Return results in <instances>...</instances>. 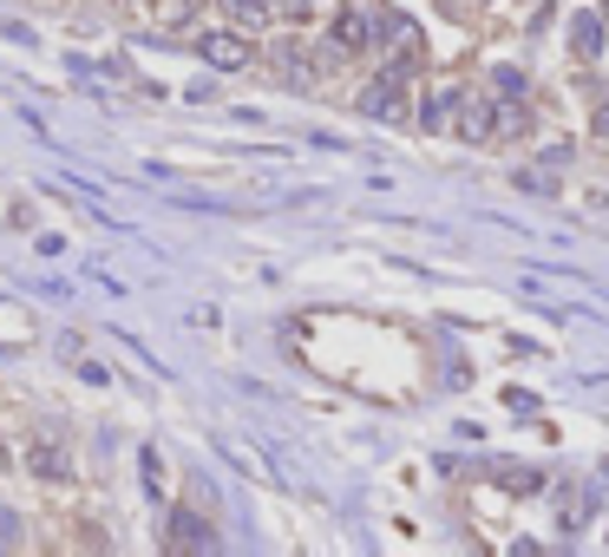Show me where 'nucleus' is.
I'll return each mask as SVG.
<instances>
[{
	"label": "nucleus",
	"instance_id": "obj_1",
	"mask_svg": "<svg viewBox=\"0 0 609 557\" xmlns=\"http://www.w3.org/2000/svg\"><path fill=\"white\" fill-rule=\"evenodd\" d=\"M400 112H406V79L380 67V79H374V85H361V119H374V125H394Z\"/></svg>",
	"mask_w": 609,
	"mask_h": 557
},
{
	"label": "nucleus",
	"instance_id": "obj_2",
	"mask_svg": "<svg viewBox=\"0 0 609 557\" xmlns=\"http://www.w3.org/2000/svg\"><path fill=\"white\" fill-rule=\"evenodd\" d=\"M197 60H203V67H216V72H243L250 60H256V47H250L243 33H203Z\"/></svg>",
	"mask_w": 609,
	"mask_h": 557
},
{
	"label": "nucleus",
	"instance_id": "obj_3",
	"mask_svg": "<svg viewBox=\"0 0 609 557\" xmlns=\"http://www.w3.org/2000/svg\"><path fill=\"white\" fill-rule=\"evenodd\" d=\"M453 119H459V139L466 144H485L498 132V99H485V92L466 99V92H459V112H453Z\"/></svg>",
	"mask_w": 609,
	"mask_h": 557
},
{
	"label": "nucleus",
	"instance_id": "obj_4",
	"mask_svg": "<svg viewBox=\"0 0 609 557\" xmlns=\"http://www.w3.org/2000/svg\"><path fill=\"white\" fill-rule=\"evenodd\" d=\"M367 47H374V13H367V7H341L335 53H367Z\"/></svg>",
	"mask_w": 609,
	"mask_h": 557
},
{
	"label": "nucleus",
	"instance_id": "obj_5",
	"mask_svg": "<svg viewBox=\"0 0 609 557\" xmlns=\"http://www.w3.org/2000/svg\"><path fill=\"white\" fill-rule=\"evenodd\" d=\"M171 545H184V551H216V531H210V518H197L191 505H177V512H171Z\"/></svg>",
	"mask_w": 609,
	"mask_h": 557
},
{
	"label": "nucleus",
	"instance_id": "obj_6",
	"mask_svg": "<svg viewBox=\"0 0 609 557\" xmlns=\"http://www.w3.org/2000/svg\"><path fill=\"white\" fill-rule=\"evenodd\" d=\"M453 112H459V92H453V85L426 92V105H419V132H446V125H453Z\"/></svg>",
	"mask_w": 609,
	"mask_h": 557
},
{
	"label": "nucleus",
	"instance_id": "obj_7",
	"mask_svg": "<svg viewBox=\"0 0 609 557\" xmlns=\"http://www.w3.org/2000/svg\"><path fill=\"white\" fill-rule=\"evenodd\" d=\"M570 47H577V60H603V20L597 13H577L570 20Z\"/></svg>",
	"mask_w": 609,
	"mask_h": 557
},
{
	"label": "nucleus",
	"instance_id": "obj_8",
	"mask_svg": "<svg viewBox=\"0 0 609 557\" xmlns=\"http://www.w3.org/2000/svg\"><path fill=\"white\" fill-rule=\"evenodd\" d=\"M27 466H33V479H67V453H60L53 439H40V446L27 453Z\"/></svg>",
	"mask_w": 609,
	"mask_h": 557
},
{
	"label": "nucleus",
	"instance_id": "obj_9",
	"mask_svg": "<svg viewBox=\"0 0 609 557\" xmlns=\"http://www.w3.org/2000/svg\"><path fill=\"white\" fill-rule=\"evenodd\" d=\"M223 7H230L243 27H270V13L282 7V0H223Z\"/></svg>",
	"mask_w": 609,
	"mask_h": 557
},
{
	"label": "nucleus",
	"instance_id": "obj_10",
	"mask_svg": "<svg viewBox=\"0 0 609 557\" xmlns=\"http://www.w3.org/2000/svg\"><path fill=\"white\" fill-rule=\"evenodd\" d=\"M491 479H505L511 492H544V473H531V466H491Z\"/></svg>",
	"mask_w": 609,
	"mask_h": 557
},
{
	"label": "nucleus",
	"instance_id": "obj_11",
	"mask_svg": "<svg viewBox=\"0 0 609 557\" xmlns=\"http://www.w3.org/2000/svg\"><path fill=\"white\" fill-rule=\"evenodd\" d=\"M491 85H498L505 99H525V85H531V79H525L518 67H498V72H491Z\"/></svg>",
	"mask_w": 609,
	"mask_h": 557
},
{
	"label": "nucleus",
	"instance_id": "obj_12",
	"mask_svg": "<svg viewBox=\"0 0 609 557\" xmlns=\"http://www.w3.org/2000/svg\"><path fill=\"white\" fill-rule=\"evenodd\" d=\"M138 466H144V492H164V459H158L151 446L138 453Z\"/></svg>",
	"mask_w": 609,
	"mask_h": 557
},
{
	"label": "nucleus",
	"instance_id": "obj_13",
	"mask_svg": "<svg viewBox=\"0 0 609 557\" xmlns=\"http://www.w3.org/2000/svg\"><path fill=\"white\" fill-rule=\"evenodd\" d=\"M538 164H544V171H564V164H570V139L544 144V151H538Z\"/></svg>",
	"mask_w": 609,
	"mask_h": 557
},
{
	"label": "nucleus",
	"instance_id": "obj_14",
	"mask_svg": "<svg viewBox=\"0 0 609 557\" xmlns=\"http://www.w3.org/2000/svg\"><path fill=\"white\" fill-rule=\"evenodd\" d=\"M505 407H511V414H538V394H525V387H505Z\"/></svg>",
	"mask_w": 609,
	"mask_h": 557
},
{
	"label": "nucleus",
	"instance_id": "obj_15",
	"mask_svg": "<svg viewBox=\"0 0 609 557\" xmlns=\"http://www.w3.org/2000/svg\"><path fill=\"white\" fill-rule=\"evenodd\" d=\"M498 125H505V132H525V125H531V112H525V105H511V112L498 105Z\"/></svg>",
	"mask_w": 609,
	"mask_h": 557
},
{
	"label": "nucleus",
	"instance_id": "obj_16",
	"mask_svg": "<svg viewBox=\"0 0 609 557\" xmlns=\"http://www.w3.org/2000/svg\"><path fill=\"white\" fill-rule=\"evenodd\" d=\"M590 132H597V139H609V92L597 99V112H590Z\"/></svg>",
	"mask_w": 609,
	"mask_h": 557
},
{
	"label": "nucleus",
	"instance_id": "obj_17",
	"mask_svg": "<svg viewBox=\"0 0 609 557\" xmlns=\"http://www.w3.org/2000/svg\"><path fill=\"white\" fill-rule=\"evenodd\" d=\"M13 538H20V518H13V512H0V545H13Z\"/></svg>",
	"mask_w": 609,
	"mask_h": 557
},
{
	"label": "nucleus",
	"instance_id": "obj_18",
	"mask_svg": "<svg viewBox=\"0 0 609 557\" xmlns=\"http://www.w3.org/2000/svg\"><path fill=\"white\" fill-rule=\"evenodd\" d=\"M197 7H203V0H171V20H191Z\"/></svg>",
	"mask_w": 609,
	"mask_h": 557
},
{
	"label": "nucleus",
	"instance_id": "obj_19",
	"mask_svg": "<svg viewBox=\"0 0 609 557\" xmlns=\"http://www.w3.org/2000/svg\"><path fill=\"white\" fill-rule=\"evenodd\" d=\"M282 7H288V13H295V20H302V13H315V7H322V0H282Z\"/></svg>",
	"mask_w": 609,
	"mask_h": 557
},
{
	"label": "nucleus",
	"instance_id": "obj_20",
	"mask_svg": "<svg viewBox=\"0 0 609 557\" xmlns=\"http://www.w3.org/2000/svg\"><path fill=\"white\" fill-rule=\"evenodd\" d=\"M0 473H7V446H0Z\"/></svg>",
	"mask_w": 609,
	"mask_h": 557
},
{
	"label": "nucleus",
	"instance_id": "obj_21",
	"mask_svg": "<svg viewBox=\"0 0 609 557\" xmlns=\"http://www.w3.org/2000/svg\"><path fill=\"white\" fill-rule=\"evenodd\" d=\"M603 13H609V0H603Z\"/></svg>",
	"mask_w": 609,
	"mask_h": 557
}]
</instances>
